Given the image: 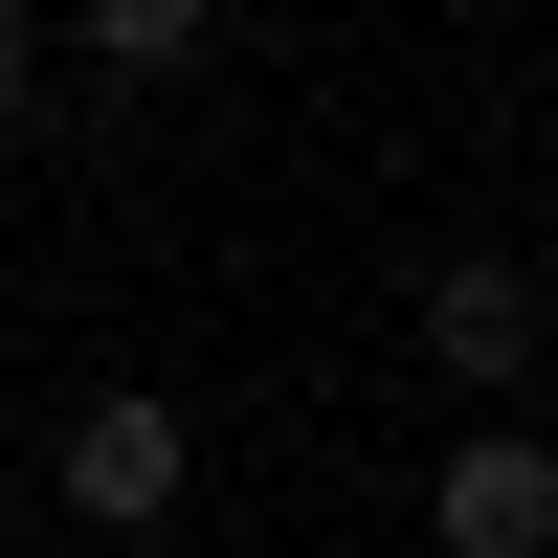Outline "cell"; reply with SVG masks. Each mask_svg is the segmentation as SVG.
Here are the masks:
<instances>
[{
    "instance_id": "6da1fadb",
    "label": "cell",
    "mask_w": 558,
    "mask_h": 558,
    "mask_svg": "<svg viewBox=\"0 0 558 558\" xmlns=\"http://www.w3.org/2000/svg\"><path fill=\"white\" fill-rule=\"evenodd\" d=\"M45 492H68V536H179V492H202V425H179L157 380H89L68 425H45Z\"/></svg>"
},
{
    "instance_id": "7a4b0ae2",
    "label": "cell",
    "mask_w": 558,
    "mask_h": 558,
    "mask_svg": "<svg viewBox=\"0 0 558 558\" xmlns=\"http://www.w3.org/2000/svg\"><path fill=\"white\" fill-rule=\"evenodd\" d=\"M425 536H447V558H558V447H536V425H447Z\"/></svg>"
},
{
    "instance_id": "3957f363",
    "label": "cell",
    "mask_w": 558,
    "mask_h": 558,
    "mask_svg": "<svg viewBox=\"0 0 558 558\" xmlns=\"http://www.w3.org/2000/svg\"><path fill=\"white\" fill-rule=\"evenodd\" d=\"M425 357L470 380V425H514V380H536V268H514V246H447V268H425Z\"/></svg>"
},
{
    "instance_id": "277c9868",
    "label": "cell",
    "mask_w": 558,
    "mask_h": 558,
    "mask_svg": "<svg viewBox=\"0 0 558 558\" xmlns=\"http://www.w3.org/2000/svg\"><path fill=\"white\" fill-rule=\"evenodd\" d=\"M68 45H89V89H202V68H223V23H202V0H89Z\"/></svg>"
},
{
    "instance_id": "5b68a950",
    "label": "cell",
    "mask_w": 558,
    "mask_h": 558,
    "mask_svg": "<svg viewBox=\"0 0 558 558\" xmlns=\"http://www.w3.org/2000/svg\"><path fill=\"white\" fill-rule=\"evenodd\" d=\"M23 89H45V23H23V0H0V134H23Z\"/></svg>"
}]
</instances>
